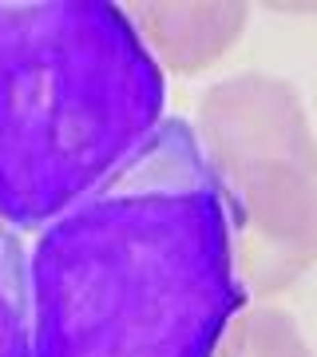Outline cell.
Returning a JSON list of instances; mask_svg holds the SVG:
<instances>
[{
	"mask_svg": "<svg viewBox=\"0 0 317 357\" xmlns=\"http://www.w3.org/2000/svg\"><path fill=\"white\" fill-rule=\"evenodd\" d=\"M210 357H314L290 314L254 306L234 314Z\"/></svg>",
	"mask_w": 317,
	"mask_h": 357,
	"instance_id": "6",
	"label": "cell"
},
{
	"mask_svg": "<svg viewBox=\"0 0 317 357\" xmlns=\"http://www.w3.org/2000/svg\"><path fill=\"white\" fill-rule=\"evenodd\" d=\"M194 139L226 215L242 298L286 290L317 262V139L302 96L242 72L199 100Z\"/></svg>",
	"mask_w": 317,
	"mask_h": 357,
	"instance_id": "3",
	"label": "cell"
},
{
	"mask_svg": "<svg viewBox=\"0 0 317 357\" xmlns=\"http://www.w3.org/2000/svg\"><path fill=\"white\" fill-rule=\"evenodd\" d=\"M163 72L107 0L0 4V218L48 227L163 123Z\"/></svg>",
	"mask_w": 317,
	"mask_h": 357,
	"instance_id": "2",
	"label": "cell"
},
{
	"mask_svg": "<svg viewBox=\"0 0 317 357\" xmlns=\"http://www.w3.org/2000/svg\"><path fill=\"white\" fill-rule=\"evenodd\" d=\"M32 357H210L242 306L226 215L183 119L60 211L28 262Z\"/></svg>",
	"mask_w": 317,
	"mask_h": 357,
	"instance_id": "1",
	"label": "cell"
},
{
	"mask_svg": "<svg viewBox=\"0 0 317 357\" xmlns=\"http://www.w3.org/2000/svg\"><path fill=\"white\" fill-rule=\"evenodd\" d=\"M123 13L147 52L171 72L210 68L234 48V40L246 28V4L238 0H203V4L135 0L123 4Z\"/></svg>",
	"mask_w": 317,
	"mask_h": 357,
	"instance_id": "4",
	"label": "cell"
},
{
	"mask_svg": "<svg viewBox=\"0 0 317 357\" xmlns=\"http://www.w3.org/2000/svg\"><path fill=\"white\" fill-rule=\"evenodd\" d=\"M0 357H32V290L16 230L0 218Z\"/></svg>",
	"mask_w": 317,
	"mask_h": 357,
	"instance_id": "5",
	"label": "cell"
}]
</instances>
